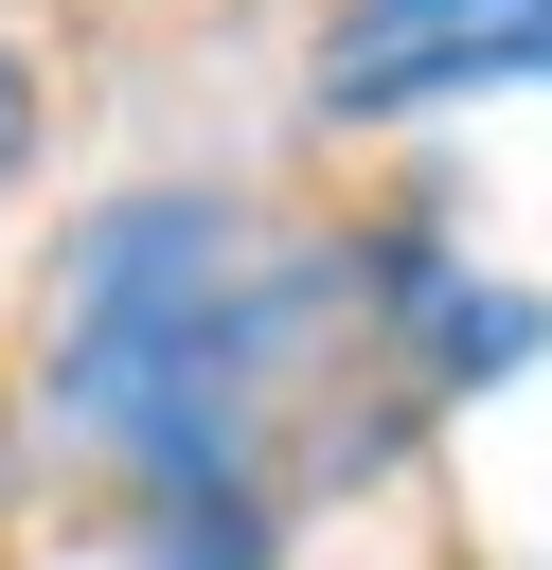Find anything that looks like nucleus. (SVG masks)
Segmentation results:
<instances>
[{"instance_id": "20e7f679", "label": "nucleus", "mask_w": 552, "mask_h": 570, "mask_svg": "<svg viewBox=\"0 0 552 570\" xmlns=\"http://www.w3.org/2000/svg\"><path fill=\"white\" fill-rule=\"evenodd\" d=\"M36 160V71H18V36H0V178Z\"/></svg>"}, {"instance_id": "7ed1b4c3", "label": "nucleus", "mask_w": 552, "mask_h": 570, "mask_svg": "<svg viewBox=\"0 0 552 570\" xmlns=\"http://www.w3.org/2000/svg\"><path fill=\"white\" fill-rule=\"evenodd\" d=\"M142 570H267V499H142Z\"/></svg>"}, {"instance_id": "f257e3e1", "label": "nucleus", "mask_w": 552, "mask_h": 570, "mask_svg": "<svg viewBox=\"0 0 552 570\" xmlns=\"http://www.w3.org/2000/svg\"><path fill=\"white\" fill-rule=\"evenodd\" d=\"M338 321H356L338 249H285L214 178H142L53 267V428L142 499H267V445L321 392Z\"/></svg>"}, {"instance_id": "f03ea898", "label": "nucleus", "mask_w": 552, "mask_h": 570, "mask_svg": "<svg viewBox=\"0 0 552 570\" xmlns=\"http://www.w3.org/2000/svg\"><path fill=\"white\" fill-rule=\"evenodd\" d=\"M481 89H552V0H338L321 125H427Z\"/></svg>"}]
</instances>
